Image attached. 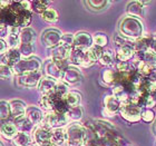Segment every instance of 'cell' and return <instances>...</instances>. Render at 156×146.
I'll return each instance as SVG.
<instances>
[{
	"label": "cell",
	"mask_w": 156,
	"mask_h": 146,
	"mask_svg": "<svg viewBox=\"0 0 156 146\" xmlns=\"http://www.w3.org/2000/svg\"><path fill=\"white\" fill-rule=\"evenodd\" d=\"M42 77H44L42 72H34L21 75V76L16 77L17 86L20 88H28V89H33L36 87L38 88L39 83Z\"/></svg>",
	"instance_id": "obj_6"
},
{
	"label": "cell",
	"mask_w": 156,
	"mask_h": 146,
	"mask_svg": "<svg viewBox=\"0 0 156 146\" xmlns=\"http://www.w3.org/2000/svg\"><path fill=\"white\" fill-rule=\"evenodd\" d=\"M30 146H39V145H38V144H36V143H35V142H34V143L31 144V145H30Z\"/></svg>",
	"instance_id": "obj_53"
},
{
	"label": "cell",
	"mask_w": 156,
	"mask_h": 146,
	"mask_svg": "<svg viewBox=\"0 0 156 146\" xmlns=\"http://www.w3.org/2000/svg\"><path fill=\"white\" fill-rule=\"evenodd\" d=\"M126 146H130V145H126Z\"/></svg>",
	"instance_id": "obj_55"
},
{
	"label": "cell",
	"mask_w": 156,
	"mask_h": 146,
	"mask_svg": "<svg viewBox=\"0 0 156 146\" xmlns=\"http://www.w3.org/2000/svg\"><path fill=\"white\" fill-rule=\"evenodd\" d=\"M142 60L146 62L148 66H151L152 68H156V52L151 48L143 52V59Z\"/></svg>",
	"instance_id": "obj_40"
},
{
	"label": "cell",
	"mask_w": 156,
	"mask_h": 146,
	"mask_svg": "<svg viewBox=\"0 0 156 146\" xmlns=\"http://www.w3.org/2000/svg\"><path fill=\"white\" fill-rule=\"evenodd\" d=\"M34 142L39 146H52L51 143V130L36 126L33 132Z\"/></svg>",
	"instance_id": "obj_10"
},
{
	"label": "cell",
	"mask_w": 156,
	"mask_h": 146,
	"mask_svg": "<svg viewBox=\"0 0 156 146\" xmlns=\"http://www.w3.org/2000/svg\"><path fill=\"white\" fill-rule=\"evenodd\" d=\"M20 31L21 28L19 27H9L8 35L5 38L9 48H18L20 46Z\"/></svg>",
	"instance_id": "obj_21"
},
{
	"label": "cell",
	"mask_w": 156,
	"mask_h": 146,
	"mask_svg": "<svg viewBox=\"0 0 156 146\" xmlns=\"http://www.w3.org/2000/svg\"><path fill=\"white\" fill-rule=\"evenodd\" d=\"M15 123V125L17 126L19 132H23V133H33L34 130H35V126L33 125V123L30 122L27 116H23L20 118H17V119L11 120Z\"/></svg>",
	"instance_id": "obj_24"
},
{
	"label": "cell",
	"mask_w": 156,
	"mask_h": 146,
	"mask_svg": "<svg viewBox=\"0 0 156 146\" xmlns=\"http://www.w3.org/2000/svg\"><path fill=\"white\" fill-rule=\"evenodd\" d=\"M94 45L93 36L87 31H78L75 34V44L74 48L80 49V50H88L91 46Z\"/></svg>",
	"instance_id": "obj_12"
},
{
	"label": "cell",
	"mask_w": 156,
	"mask_h": 146,
	"mask_svg": "<svg viewBox=\"0 0 156 146\" xmlns=\"http://www.w3.org/2000/svg\"><path fill=\"white\" fill-rule=\"evenodd\" d=\"M21 59H23V57H21V54H20L19 49L10 48L9 50L7 52L6 55L1 56V64L8 65L9 67L13 68Z\"/></svg>",
	"instance_id": "obj_16"
},
{
	"label": "cell",
	"mask_w": 156,
	"mask_h": 146,
	"mask_svg": "<svg viewBox=\"0 0 156 146\" xmlns=\"http://www.w3.org/2000/svg\"><path fill=\"white\" fill-rule=\"evenodd\" d=\"M143 108L134 103H127V104H122V108L119 110V115L127 123L135 124L142 120V114H143Z\"/></svg>",
	"instance_id": "obj_4"
},
{
	"label": "cell",
	"mask_w": 156,
	"mask_h": 146,
	"mask_svg": "<svg viewBox=\"0 0 156 146\" xmlns=\"http://www.w3.org/2000/svg\"><path fill=\"white\" fill-rule=\"evenodd\" d=\"M0 117H1V123H6V122L11 120L12 115H11V107H10L9 101H1V103H0Z\"/></svg>",
	"instance_id": "obj_31"
},
{
	"label": "cell",
	"mask_w": 156,
	"mask_h": 146,
	"mask_svg": "<svg viewBox=\"0 0 156 146\" xmlns=\"http://www.w3.org/2000/svg\"><path fill=\"white\" fill-rule=\"evenodd\" d=\"M152 39H153V35L145 33L140 38H138L137 40L134 41V49H135V52H146V50H148L151 48Z\"/></svg>",
	"instance_id": "obj_22"
},
{
	"label": "cell",
	"mask_w": 156,
	"mask_h": 146,
	"mask_svg": "<svg viewBox=\"0 0 156 146\" xmlns=\"http://www.w3.org/2000/svg\"><path fill=\"white\" fill-rule=\"evenodd\" d=\"M153 130H154V133H155V135H156V119H155V122H154V126H153Z\"/></svg>",
	"instance_id": "obj_52"
},
{
	"label": "cell",
	"mask_w": 156,
	"mask_h": 146,
	"mask_svg": "<svg viewBox=\"0 0 156 146\" xmlns=\"http://www.w3.org/2000/svg\"><path fill=\"white\" fill-rule=\"evenodd\" d=\"M9 49H10L9 46H8L6 40H5V39H0V55L1 56L6 55L7 52H8Z\"/></svg>",
	"instance_id": "obj_48"
},
{
	"label": "cell",
	"mask_w": 156,
	"mask_h": 146,
	"mask_svg": "<svg viewBox=\"0 0 156 146\" xmlns=\"http://www.w3.org/2000/svg\"><path fill=\"white\" fill-rule=\"evenodd\" d=\"M37 34L33 28H23L20 31V44H35Z\"/></svg>",
	"instance_id": "obj_28"
},
{
	"label": "cell",
	"mask_w": 156,
	"mask_h": 146,
	"mask_svg": "<svg viewBox=\"0 0 156 146\" xmlns=\"http://www.w3.org/2000/svg\"><path fill=\"white\" fill-rule=\"evenodd\" d=\"M117 78H118V72L116 70V68H113V67L104 68L101 73V81L109 87H113L114 85L117 84Z\"/></svg>",
	"instance_id": "obj_18"
},
{
	"label": "cell",
	"mask_w": 156,
	"mask_h": 146,
	"mask_svg": "<svg viewBox=\"0 0 156 146\" xmlns=\"http://www.w3.org/2000/svg\"><path fill=\"white\" fill-rule=\"evenodd\" d=\"M140 2H142V5H143L144 7L147 6V5H150L151 1H144V0H140Z\"/></svg>",
	"instance_id": "obj_51"
},
{
	"label": "cell",
	"mask_w": 156,
	"mask_h": 146,
	"mask_svg": "<svg viewBox=\"0 0 156 146\" xmlns=\"http://www.w3.org/2000/svg\"><path fill=\"white\" fill-rule=\"evenodd\" d=\"M0 146H3V143H1V144H0Z\"/></svg>",
	"instance_id": "obj_54"
},
{
	"label": "cell",
	"mask_w": 156,
	"mask_h": 146,
	"mask_svg": "<svg viewBox=\"0 0 156 146\" xmlns=\"http://www.w3.org/2000/svg\"><path fill=\"white\" fill-rule=\"evenodd\" d=\"M59 80H56L54 78L50 77H44L41 78V80L39 83L38 86V91L40 93L41 96H49V95H52L55 93L56 86H57V83Z\"/></svg>",
	"instance_id": "obj_14"
},
{
	"label": "cell",
	"mask_w": 156,
	"mask_h": 146,
	"mask_svg": "<svg viewBox=\"0 0 156 146\" xmlns=\"http://www.w3.org/2000/svg\"><path fill=\"white\" fill-rule=\"evenodd\" d=\"M66 146H85L87 130L83 123H70L65 127Z\"/></svg>",
	"instance_id": "obj_2"
},
{
	"label": "cell",
	"mask_w": 156,
	"mask_h": 146,
	"mask_svg": "<svg viewBox=\"0 0 156 146\" xmlns=\"http://www.w3.org/2000/svg\"><path fill=\"white\" fill-rule=\"evenodd\" d=\"M33 143V135H30L29 133H23V132H19L18 135L15 137V140L11 142L12 146H30Z\"/></svg>",
	"instance_id": "obj_27"
},
{
	"label": "cell",
	"mask_w": 156,
	"mask_h": 146,
	"mask_svg": "<svg viewBox=\"0 0 156 146\" xmlns=\"http://www.w3.org/2000/svg\"><path fill=\"white\" fill-rule=\"evenodd\" d=\"M134 64L136 65V69H137V72L140 73L143 77H151L152 76V74H153L154 72V69L155 68H152L151 66H148L145 62H134Z\"/></svg>",
	"instance_id": "obj_36"
},
{
	"label": "cell",
	"mask_w": 156,
	"mask_h": 146,
	"mask_svg": "<svg viewBox=\"0 0 156 146\" xmlns=\"http://www.w3.org/2000/svg\"><path fill=\"white\" fill-rule=\"evenodd\" d=\"M26 116H27V118L33 123L34 126L36 127L41 123L42 118H44V116H45V112H44L40 107H38V106L30 105V106L27 107Z\"/></svg>",
	"instance_id": "obj_17"
},
{
	"label": "cell",
	"mask_w": 156,
	"mask_h": 146,
	"mask_svg": "<svg viewBox=\"0 0 156 146\" xmlns=\"http://www.w3.org/2000/svg\"><path fill=\"white\" fill-rule=\"evenodd\" d=\"M42 74L46 77L54 78L56 80H62V70L58 67V65L55 62V60L52 58L47 59L44 64H42Z\"/></svg>",
	"instance_id": "obj_11"
},
{
	"label": "cell",
	"mask_w": 156,
	"mask_h": 146,
	"mask_svg": "<svg viewBox=\"0 0 156 146\" xmlns=\"http://www.w3.org/2000/svg\"><path fill=\"white\" fill-rule=\"evenodd\" d=\"M18 49H19L20 54H21V57H23V59L34 57V56H35V52H36L35 44H20Z\"/></svg>",
	"instance_id": "obj_35"
},
{
	"label": "cell",
	"mask_w": 156,
	"mask_h": 146,
	"mask_svg": "<svg viewBox=\"0 0 156 146\" xmlns=\"http://www.w3.org/2000/svg\"><path fill=\"white\" fill-rule=\"evenodd\" d=\"M118 30H119V34H122L123 36L130 40H134V41L140 38L145 34L144 25L140 21V19L128 16H125L119 21Z\"/></svg>",
	"instance_id": "obj_1"
},
{
	"label": "cell",
	"mask_w": 156,
	"mask_h": 146,
	"mask_svg": "<svg viewBox=\"0 0 156 146\" xmlns=\"http://www.w3.org/2000/svg\"><path fill=\"white\" fill-rule=\"evenodd\" d=\"M113 42L115 45V48H122L124 46H134V40H130V39L126 38L125 36H123L122 34H116L114 35V38H113Z\"/></svg>",
	"instance_id": "obj_37"
},
{
	"label": "cell",
	"mask_w": 156,
	"mask_h": 146,
	"mask_svg": "<svg viewBox=\"0 0 156 146\" xmlns=\"http://www.w3.org/2000/svg\"><path fill=\"white\" fill-rule=\"evenodd\" d=\"M62 34L56 28H48L41 34V42L49 49H55L60 45Z\"/></svg>",
	"instance_id": "obj_9"
},
{
	"label": "cell",
	"mask_w": 156,
	"mask_h": 146,
	"mask_svg": "<svg viewBox=\"0 0 156 146\" xmlns=\"http://www.w3.org/2000/svg\"><path fill=\"white\" fill-rule=\"evenodd\" d=\"M156 119V114L153 109H144L142 114V120L147 124L154 123Z\"/></svg>",
	"instance_id": "obj_45"
},
{
	"label": "cell",
	"mask_w": 156,
	"mask_h": 146,
	"mask_svg": "<svg viewBox=\"0 0 156 146\" xmlns=\"http://www.w3.org/2000/svg\"><path fill=\"white\" fill-rule=\"evenodd\" d=\"M18 133H19V130L15 125V123L11 122V120L1 124V136L5 140L12 142L15 140V137L18 135Z\"/></svg>",
	"instance_id": "obj_20"
},
{
	"label": "cell",
	"mask_w": 156,
	"mask_h": 146,
	"mask_svg": "<svg viewBox=\"0 0 156 146\" xmlns=\"http://www.w3.org/2000/svg\"><path fill=\"white\" fill-rule=\"evenodd\" d=\"M93 41H94L95 46L105 48V47L108 45V37H107V35L104 33H97L93 36Z\"/></svg>",
	"instance_id": "obj_41"
},
{
	"label": "cell",
	"mask_w": 156,
	"mask_h": 146,
	"mask_svg": "<svg viewBox=\"0 0 156 146\" xmlns=\"http://www.w3.org/2000/svg\"><path fill=\"white\" fill-rule=\"evenodd\" d=\"M125 12H126V16L140 19V18H143L145 16V7L142 5L140 0L129 1V2L127 3Z\"/></svg>",
	"instance_id": "obj_13"
},
{
	"label": "cell",
	"mask_w": 156,
	"mask_h": 146,
	"mask_svg": "<svg viewBox=\"0 0 156 146\" xmlns=\"http://www.w3.org/2000/svg\"><path fill=\"white\" fill-rule=\"evenodd\" d=\"M67 117L69 118L70 123H79L80 119L84 116V110L81 106H78V107L74 108H69V110L67 112Z\"/></svg>",
	"instance_id": "obj_33"
},
{
	"label": "cell",
	"mask_w": 156,
	"mask_h": 146,
	"mask_svg": "<svg viewBox=\"0 0 156 146\" xmlns=\"http://www.w3.org/2000/svg\"><path fill=\"white\" fill-rule=\"evenodd\" d=\"M69 91H69L68 86H67L64 81L59 80L58 83H57V86H56V89H55V93H54V94L60 98H66V96L68 95Z\"/></svg>",
	"instance_id": "obj_43"
},
{
	"label": "cell",
	"mask_w": 156,
	"mask_h": 146,
	"mask_svg": "<svg viewBox=\"0 0 156 146\" xmlns=\"http://www.w3.org/2000/svg\"><path fill=\"white\" fill-rule=\"evenodd\" d=\"M84 80V75L79 67L69 65L64 70L62 76V81H64L68 87H77Z\"/></svg>",
	"instance_id": "obj_5"
},
{
	"label": "cell",
	"mask_w": 156,
	"mask_h": 146,
	"mask_svg": "<svg viewBox=\"0 0 156 146\" xmlns=\"http://www.w3.org/2000/svg\"><path fill=\"white\" fill-rule=\"evenodd\" d=\"M99 64L105 67H112V66L116 64V59H115V52L112 49H105L101 59H99Z\"/></svg>",
	"instance_id": "obj_30"
},
{
	"label": "cell",
	"mask_w": 156,
	"mask_h": 146,
	"mask_svg": "<svg viewBox=\"0 0 156 146\" xmlns=\"http://www.w3.org/2000/svg\"><path fill=\"white\" fill-rule=\"evenodd\" d=\"M85 3L93 11H101V10L106 9L111 2L107 0H88V1H85Z\"/></svg>",
	"instance_id": "obj_34"
},
{
	"label": "cell",
	"mask_w": 156,
	"mask_h": 146,
	"mask_svg": "<svg viewBox=\"0 0 156 146\" xmlns=\"http://www.w3.org/2000/svg\"><path fill=\"white\" fill-rule=\"evenodd\" d=\"M122 108L120 103L114 95H106L103 99V109L101 114L105 117H114L115 114H119V110Z\"/></svg>",
	"instance_id": "obj_8"
},
{
	"label": "cell",
	"mask_w": 156,
	"mask_h": 146,
	"mask_svg": "<svg viewBox=\"0 0 156 146\" xmlns=\"http://www.w3.org/2000/svg\"><path fill=\"white\" fill-rule=\"evenodd\" d=\"M73 49L59 45L58 47H56L55 49H52L51 50V58L60 59V60H67V62H69V57H70V55H72Z\"/></svg>",
	"instance_id": "obj_26"
},
{
	"label": "cell",
	"mask_w": 156,
	"mask_h": 146,
	"mask_svg": "<svg viewBox=\"0 0 156 146\" xmlns=\"http://www.w3.org/2000/svg\"><path fill=\"white\" fill-rule=\"evenodd\" d=\"M0 76H1L2 80H7V79H10L11 77H13L15 74H13V70L11 67H9L8 65H5V64H1L0 65Z\"/></svg>",
	"instance_id": "obj_44"
},
{
	"label": "cell",
	"mask_w": 156,
	"mask_h": 146,
	"mask_svg": "<svg viewBox=\"0 0 156 146\" xmlns=\"http://www.w3.org/2000/svg\"><path fill=\"white\" fill-rule=\"evenodd\" d=\"M112 91H113V95L118 99V101L122 103V104H127V103H130L129 99V93L127 91V89L124 87L123 85L116 84L112 87Z\"/></svg>",
	"instance_id": "obj_23"
},
{
	"label": "cell",
	"mask_w": 156,
	"mask_h": 146,
	"mask_svg": "<svg viewBox=\"0 0 156 146\" xmlns=\"http://www.w3.org/2000/svg\"><path fill=\"white\" fill-rule=\"evenodd\" d=\"M151 49L156 52V34L153 35V39H152V44H151Z\"/></svg>",
	"instance_id": "obj_50"
},
{
	"label": "cell",
	"mask_w": 156,
	"mask_h": 146,
	"mask_svg": "<svg viewBox=\"0 0 156 146\" xmlns=\"http://www.w3.org/2000/svg\"><path fill=\"white\" fill-rule=\"evenodd\" d=\"M51 143H52V146H64V144H66L65 127H62V128H52Z\"/></svg>",
	"instance_id": "obj_25"
},
{
	"label": "cell",
	"mask_w": 156,
	"mask_h": 146,
	"mask_svg": "<svg viewBox=\"0 0 156 146\" xmlns=\"http://www.w3.org/2000/svg\"><path fill=\"white\" fill-rule=\"evenodd\" d=\"M74 44H75V34L66 33L62 34V40H60V45L67 48L73 49L74 48Z\"/></svg>",
	"instance_id": "obj_42"
},
{
	"label": "cell",
	"mask_w": 156,
	"mask_h": 146,
	"mask_svg": "<svg viewBox=\"0 0 156 146\" xmlns=\"http://www.w3.org/2000/svg\"><path fill=\"white\" fill-rule=\"evenodd\" d=\"M156 107V97L154 95H147L145 101H144V105H143V109H153Z\"/></svg>",
	"instance_id": "obj_47"
},
{
	"label": "cell",
	"mask_w": 156,
	"mask_h": 146,
	"mask_svg": "<svg viewBox=\"0 0 156 146\" xmlns=\"http://www.w3.org/2000/svg\"><path fill=\"white\" fill-rule=\"evenodd\" d=\"M50 1H45V0H35V1H31V9H33V12L38 13L41 16L42 13L45 12L46 10L50 8Z\"/></svg>",
	"instance_id": "obj_32"
},
{
	"label": "cell",
	"mask_w": 156,
	"mask_h": 146,
	"mask_svg": "<svg viewBox=\"0 0 156 146\" xmlns=\"http://www.w3.org/2000/svg\"><path fill=\"white\" fill-rule=\"evenodd\" d=\"M10 107H11V115H12V118L11 120L17 119V118H20L23 116H26V112H27V106L26 103L20 99H12L10 101Z\"/></svg>",
	"instance_id": "obj_19"
},
{
	"label": "cell",
	"mask_w": 156,
	"mask_h": 146,
	"mask_svg": "<svg viewBox=\"0 0 156 146\" xmlns=\"http://www.w3.org/2000/svg\"><path fill=\"white\" fill-rule=\"evenodd\" d=\"M20 5L27 10H30V11H33L31 9V1H28V0H25V1H20Z\"/></svg>",
	"instance_id": "obj_49"
},
{
	"label": "cell",
	"mask_w": 156,
	"mask_h": 146,
	"mask_svg": "<svg viewBox=\"0 0 156 146\" xmlns=\"http://www.w3.org/2000/svg\"><path fill=\"white\" fill-rule=\"evenodd\" d=\"M145 91L151 95L156 94V78H146V84H145Z\"/></svg>",
	"instance_id": "obj_46"
},
{
	"label": "cell",
	"mask_w": 156,
	"mask_h": 146,
	"mask_svg": "<svg viewBox=\"0 0 156 146\" xmlns=\"http://www.w3.org/2000/svg\"><path fill=\"white\" fill-rule=\"evenodd\" d=\"M66 103L68 105L69 108L78 107L81 105V101H83V96L78 91H70L68 95L65 98Z\"/></svg>",
	"instance_id": "obj_29"
},
{
	"label": "cell",
	"mask_w": 156,
	"mask_h": 146,
	"mask_svg": "<svg viewBox=\"0 0 156 146\" xmlns=\"http://www.w3.org/2000/svg\"><path fill=\"white\" fill-rule=\"evenodd\" d=\"M104 50L105 49L101 48V47H98V46L93 45L90 48L87 50V54H88V56H89V58H90L91 60L96 64V62H99V59H101Z\"/></svg>",
	"instance_id": "obj_39"
},
{
	"label": "cell",
	"mask_w": 156,
	"mask_h": 146,
	"mask_svg": "<svg viewBox=\"0 0 156 146\" xmlns=\"http://www.w3.org/2000/svg\"><path fill=\"white\" fill-rule=\"evenodd\" d=\"M11 6H12V8L15 9V12H16L18 27L21 29L28 28L29 25L31 23V20H33V11L25 9L20 5V1H11Z\"/></svg>",
	"instance_id": "obj_7"
},
{
	"label": "cell",
	"mask_w": 156,
	"mask_h": 146,
	"mask_svg": "<svg viewBox=\"0 0 156 146\" xmlns=\"http://www.w3.org/2000/svg\"><path fill=\"white\" fill-rule=\"evenodd\" d=\"M41 18L45 23H51L52 25V23H56L57 21H58L59 15H58V12L54 9V8H48V9L46 10L45 12L41 15Z\"/></svg>",
	"instance_id": "obj_38"
},
{
	"label": "cell",
	"mask_w": 156,
	"mask_h": 146,
	"mask_svg": "<svg viewBox=\"0 0 156 146\" xmlns=\"http://www.w3.org/2000/svg\"><path fill=\"white\" fill-rule=\"evenodd\" d=\"M42 68V62L41 59L34 56L30 58L21 59L18 64L12 68L13 74L16 77L21 76V75L28 74V73H34V72H41Z\"/></svg>",
	"instance_id": "obj_3"
},
{
	"label": "cell",
	"mask_w": 156,
	"mask_h": 146,
	"mask_svg": "<svg viewBox=\"0 0 156 146\" xmlns=\"http://www.w3.org/2000/svg\"><path fill=\"white\" fill-rule=\"evenodd\" d=\"M135 56L134 46H124L122 48L115 50V59L116 62H132Z\"/></svg>",
	"instance_id": "obj_15"
}]
</instances>
